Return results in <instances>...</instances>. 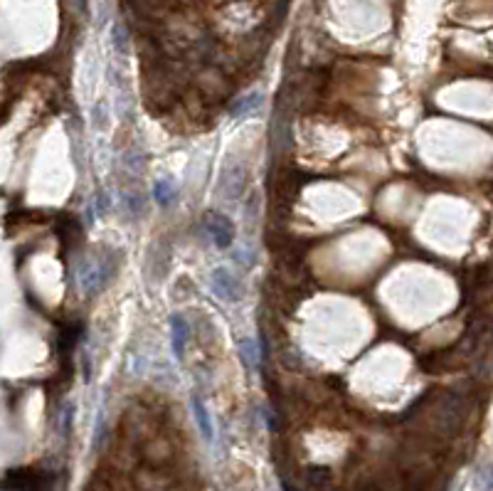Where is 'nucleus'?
Here are the masks:
<instances>
[{
  "label": "nucleus",
  "mask_w": 493,
  "mask_h": 491,
  "mask_svg": "<svg viewBox=\"0 0 493 491\" xmlns=\"http://www.w3.org/2000/svg\"><path fill=\"white\" fill-rule=\"evenodd\" d=\"M213 289H215V294H217L220 299H224V301H237L239 294H242L237 284H234L229 269H215L213 272Z\"/></svg>",
  "instance_id": "f257e3e1"
},
{
  "label": "nucleus",
  "mask_w": 493,
  "mask_h": 491,
  "mask_svg": "<svg viewBox=\"0 0 493 491\" xmlns=\"http://www.w3.org/2000/svg\"><path fill=\"white\" fill-rule=\"evenodd\" d=\"M205 227H208L210 237H213L220 247H227L229 242H232V225H229V220H224L222 215H208Z\"/></svg>",
  "instance_id": "f03ea898"
},
{
  "label": "nucleus",
  "mask_w": 493,
  "mask_h": 491,
  "mask_svg": "<svg viewBox=\"0 0 493 491\" xmlns=\"http://www.w3.org/2000/svg\"><path fill=\"white\" fill-rule=\"evenodd\" d=\"M171 329H173V350H176L178 358H183L187 341V324L183 321V316H171Z\"/></svg>",
  "instance_id": "7ed1b4c3"
},
{
  "label": "nucleus",
  "mask_w": 493,
  "mask_h": 491,
  "mask_svg": "<svg viewBox=\"0 0 493 491\" xmlns=\"http://www.w3.org/2000/svg\"><path fill=\"white\" fill-rule=\"evenodd\" d=\"M192 410L197 413V422H200V429H203L205 439H213V427H210L208 410H205V405H203V400H200V397H192Z\"/></svg>",
  "instance_id": "20e7f679"
},
{
  "label": "nucleus",
  "mask_w": 493,
  "mask_h": 491,
  "mask_svg": "<svg viewBox=\"0 0 493 491\" xmlns=\"http://www.w3.org/2000/svg\"><path fill=\"white\" fill-rule=\"evenodd\" d=\"M153 195H156V200L161 205H168L173 195H176V188H173L171 183H166V180H158L156 188H153Z\"/></svg>",
  "instance_id": "39448f33"
},
{
  "label": "nucleus",
  "mask_w": 493,
  "mask_h": 491,
  "mask_svg": "<svg viewBox=\"0 0 493 491\" xmlns=\"http://www.w3.org/2000/svg\"><path fill=\"white\" fill-rule=\"evenodd\" d=\"M259 99H262L259 94L244 97V99H239L237 104L232 106V114H234V116H239V114H244V111H247V109H255V106H259Z\"/></svg>",
  "instance_id": "423d86ee"
},
{
  "label": "nucleus",
  "mask_w": 493,
  "mask_h": 491,
  "mask_svg": "<svg viewBox=\"0 0 493 491\" xmlns=\"http://www.w3.org/2000/svg\"><path fill=\"white\" fill-rule=\"evenodd\" d=\"M126 42H129V37H126L124 25H114V48H119L121 55L126 52Z\"/></svg>",
  "instance_id": "0eeeda50"
}]
</instances>
